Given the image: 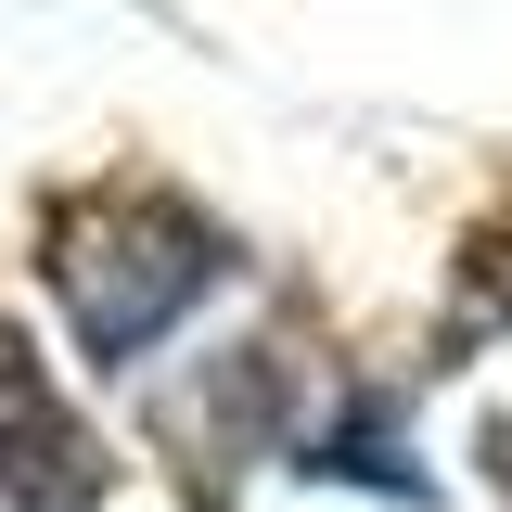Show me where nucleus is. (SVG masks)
Masks as SVG:
<instances>
[{
    "mask_svg": "<svg viewBox=\"0 0 512 512\" xmlns=\"http://www.w3.org/2000/svg\"><path fill=\"white\" fill-rule=\"evenodd\" d=\"M205 282H218V244L192 231L180 205H90V218L52 231V295H64V320H77V346L116 359V372L205 295Z\"/></svg>",
    "mask_w": 512,
    "mask_h": 512,
    "instance_id": "1",
    "label": "nucleus"
},
{
    "mask_svg": "<svg viewBox=\"0 0 512 512\" xmlns=\"http://www.w3.org/2000/svg\"><path fill=\"white\" fill-rule=\"evenodd\" d=\"M0 500L13 512H90L103 500V448L26 359V333H0Z\"/></svg>",
    "mask_w": 512,
    "mask_h": 512,
    "instance_id": "2",
    "label": "nucleus"
},
{
    "mask_svg": "<svg viewBox=\"0 0 512 512\" xmlns=\"http://www.w3.org/2000/svg\"><path fill=\"white\" fill-rule=\"evenodd\" d=\"M461 308H474V320H512V231H487V244H474V269H461Z\"/></svg>",
    "mask_w": 512,
    "mask_h": 512,
    "instance_id": "3",
    "label": "nucleus"
},
{
    "mask_svg": "<svg viewBox=\"0 0 512 512\" xmlns=\"http://www.w3.org/2000/svg\"><path fill=\"white\" fill-rule=\"evenodd\" d=\"M487 461H500V487H512V410H500V423H487Z\"/></svg>",
    "mask_w": 512,
    "mask_h": 512,
    "instance_id": "4",
    "label": "nucleus"
}]
</instances>
